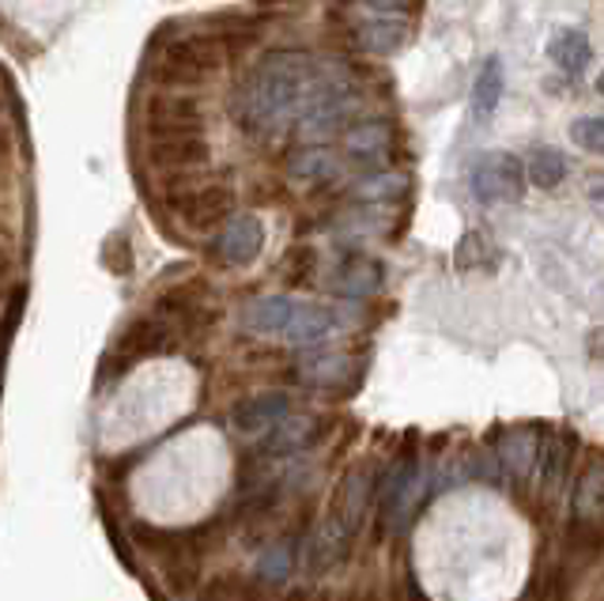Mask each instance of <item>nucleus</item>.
<instances>
[{
	"label": "nucleus",
	"mask_w": 604,
	"mask_h": 601,
	"mask_svg": "<svg viewBox=\"0 0 604 601\" xmlns=\"http://www.w3.org/2000/svg\"><path fill=\"white\" fill-rule=\"evenodd\" d=\"M604 549V530L597 519H574L571 530H567V545H563V552H567L571 564L586 568L593 564V560L601 556Z\"/></svg>",
	"instance_id": "obj_23"
},
{
	"label": "nucleus",
	"mask_w": 604,
	"mask_h": 601,
	"mask_svg": "<svg viewBox=\"0 0 604 601\" xmlns=\"http://www.w3.org/2000/svg\"><path fill=\"white\" fill-rule=\"evenodd\" d=\"M408 38V19L400 12H378L367 23H359L356 42L370 53H393Z\"/></svg>",
	"instance_id": "obj_17"
},
{
	"label": "nucleus",
	"mask_w": 604,
	"mask_h": 601,
	"mask_svg": "<svg viewBox=\"0 0 604 601\" xmlns=\"http://www.w3.org/2000/svg\"><path fill=\"white\" fill-rule=\"evenodd\" d=\"M337 170H340V156L329 145H303L299 151L287 156V175L299 178V183H310V186L337 178Z\"/></svg>",
	"instance_id": "obj_15"
},
{
	"label": "nucleus",
	"mask_w": 604,
	"mask_h": 601,
	"mask_svg": "<svg viewBox=\"0 0 604 601\" xmlns=\"http://www.w3.org/2000/svg\"><path fill=\"white\" fill-rule=\"evenodd\" d=\"M284 601H310V590H291Z\"/></svg>",
	"instance_id": "obj_34"
},
{
	"label": "nucleus",
	"mask_w": 604,
	"mask_h": 601,
	"mask_svg": "<svg viewBox=\"0 0 604 601\" xmlns=\"http://www.w3.org/2000/svg\"><path fill=\"white\" fill-rule=\"evenodd\" d=\"M389 140H393V129L389 121H378V118H367V121H356V126L344 129V151L351 159H378L382 151H389Z\"/></svg>",
	"instance_id": "obj_18"
},
{
	"label": "nucleus",
	"mask_w": 604,
	"mask_h": 601,
	"mask_svg": "<svg viewBox=\"0 0 604 601\" xmlns=\"http://www.w3.org/2000/svg\"><path fill=\"white\" fill-rule=\"evenodd\" d=\"M219 69H224L219 38H181L156 53L151 80L159 88H205Z\"/></svg>",
	"instance_id": "obj_2"
},
{
	"label": "nucleus",
	"mask_w": 604,
	"mask_h": 601,
	"mask_svg": "<svg viewBox=\"0 0 604 601\" xmlns=\"http://www.w3.org/2000/svg\"><path fill=\"white\" fill-rule=\"evenodd\" d=\"M205 601H254V590L238 579H219L205 590Z\"/></svg>",
	"instance_id": "obj_30"
},
{
	"label": "nucleus",
	"mask_w": 604,
	"mask_h": 601,
	"mask_svg": "<svg viewBox=\"0 0 604 601\" xmlns=\"http://www.w3.org/2000/svg\"><path fill=\"white\" fill-rule=\"evenodd\" d=\"M178 208H181V224H186L189 231L208 235V231H219V227L235 216V194L227 186H200L181 194Z\"/></svg>",
	"instance_id": "obj_9"
},
{
	"label": "nucleus",
	"mask_w": 604,
	"mask_h": 601,
	"mask_svg": "<svg viewBox=\"0 0 604 601\" xmlns=\"http://www.w3.org/2000/svg\"><path fill=\"white\" fill-rule=\"evenodd\" d=\"M287 413H291V397L280 394V390H268V394H254V397L238 401L231 413V424H235V432H242V435H265V432H273Z\"/></svg>",
	"instance_id": "obj_11"
},
{
	"label": "nucleus",
	"mask_w": 604,
	"mask_h": 601,
	"mask_svg": "<svg viewBox=\"0 0 604 601\" xmlns=\"http://www.w3.org/2000/svg\"><path fill=\"white\" fill-rule=\"evenodd\" d=\"M408 189V175L400 170H374L356 186V197L363 200H397Z\"/></svg>",
	"instance_id": "obj_26"
},
{
	"label": "nucleus",
	"mask_w": 604,
	"mask_h": 601,
	"mask_svg": "<svg viewBox=\"0 0 604 601\" xmlns=\"http://www.w3.org/2000/svg\"><path fill=\"white\" fill-rule=\"evenodd\" d=\"M571 140L582 151H593V156H604V118H578L571 126Z\"/></svg>",
	"instance_id": "obj_29"
},
{
	"label": "nucleus",
	"mask_w": 604,
	"mask_h": 601,
	"mask_svg": "<svg viewBox=\"0 0 604 601\" xmlns=\"http://www.w3.org/2000/svg\"><path fill=\"white\" fill-rule=\"evenodd\" d=\"M291 564H295V545L291 541H276V545H268L261 552V560H257V575H261L265 583H284V579L291 575Z\"/></svg>",
	"instance_id": "obj_28"
},
{
	"label": "nucleus",
	"mask_w": 604,
	"mask_h": 601,
	"mask_svg": "<svg viewBox=\"0 0 604 601\" xmlns=\"http://www.w3.org/2000/svg\"><path fill=\"white\" fill-rule=\"evenodd\" d=\"M8 269H12V257L0 254V280H4V276H8Z\"/></svg>",
	"instance_id": "obj_35"
},
{
	"label": "nucleus",
	"mask_w": 604,
	"mask_h": 601,
	"mask_svg": "<svg viewBox=\"0 0 604 601\" xmlns=\"http://www.w3.org/2000/svg\"><path fill=\"white\" fill-rule=\"evenodd\" d=\"M571 511L574 519H597L604 511V457H593L586 470H582L578 484H574Z\"/></svg>",
	"instance_id": "obj_21"
},
{
	"label": "nucleus",
	"mask_w": 604,
	"mask_h": 601,
	"mask_svg": "<svg viewBox=\"0 0 604 601\" xmlns=\"http://www.w3.org/2000/svg\"><path fill=\"white\" fill-rule=\"evenodd\" d=\"M261 250H265V224H261V216H254V213L231 216L224 227H219V235L212 243V257L219 265H249V262H257Z\"/></svg>",
	"instance_id": "obj_8"
},
{
	"label": "nucleus",
	"mask_w": 604,
	"mask_h": 601,
	"mask_svg": "<svg viewBox=\"0 0 604 601\" xmlns=\"http://www.w3.org/2000/svg\"><path fill=\"white\" fill-rule=\"evenodd\" d=\"M522 601H571V583H567V568H544L536 575V583L525 590Z\"/></svg>",
	"instance_id": "obj_27"
},
{
	"label": "nucleus",
	"mask_w": 604,
	"mask_h": 601,
	"mask_svg": "<svg viewBox=\"0 0 604 601\" xmlns=\"http://www.w3.org/2000/svg\"><path fill=\"white\" fill-rule=\"evenodd\" d=\"M167 322H151V318H137L125 326V333L113 345V364H137L143 356H156L159 348H167Z\"/></svg>",
	"instance_id": "obj_13"
},
{
	"label": "nucleus",
	"mask_w": 604,
	"mask_h": 601,
	"mask_svg": "<svg viewBox=\"0 0 604 601\" xmlns=\"http://www.w3.org/2000/svg\"><path fill=\"white\" fill-rule=\"evenodd\" d=\"M8 159H12V137H8V132L0 129V170L8 167Z\"/></svg>",
	"instance_id": "obj_33"
},
{
	"label": "nucleus",
	"mask_w": 604,
	"mask_h": 601,
	"mask_svg": "<svg viewBox=\"0 0 604 601\" xmlns=\"http://www.w3.org/2000/svg\"><path fill=\"white\" fill-rule=\"evenodd\" d=\"M548 57H552L555 65H560L563 72L578 76V72L590 65L593 46H590V38L582 35V31H574V27H567V31H555V35H552V42H548Z\"/></svg>",
	"instance_id": "obj_22"
},
{
	"label": "nucleus",
	"mask_w": 604,
	"mask_h": 601,
	"mask_svg": "<svg viewBox=\"0 0 604 601\" xmlns=\"http://www.w3.org/2000/svg\"><path fill=\"white\" fill-rule=\"evenodd\" d=\"M567 175H571L567 156L555 148H533V156L525 159V178H529L536 189H555Z\"/></svg>",
	"instance_id": "obj_24"
},
{
	"label": "nucleus",
	"mask_w": 604,
	"mask_h": 601,
	"mask_svg": "<svg viewBox=\"0 0 604 601\" xmlns=\"http://www.w3.org/2000/svg\"><path fill=\"white\" fill-rule=\"evenodd\" d=\"M593 200H597V205L604 208V186H597V189H593Z\"/></svg>",
	"instance_id": "obj_37"
},
{
	"label": "nucleus",
	"mask_w": 604,
	"mask_h": 601,
	"mask_svg": "<svg viewBox=\"0 0 604 601\" xmlns=\"http://www.w3.org/2000/svg\"><path fill=\"white\" fill-rule=\"evenodd\" d=\"M597 91L604 95V69H601V76H597Z\"/></svg>",
	"instance_id": "obj_38"
},
{
	"label": "nucleus",
	"mask_w": 604,
	"mask_h": 601,
	"mask_svg": "<svg viewBox=\"0 0 604 601\" xmlns=\"http://www.w3.org/2000/svg\"><path fill=\"white\" fill-rule=\"evenodd\" d=\"M0 235H12V224H8L4 213H0Z\"/></svg>",
	"instance_id": "obj_36"
},
{
	"label": "nucleus",
	"mask_w": 604,
	"mask_h": 601,
	"mask_svg": "<svg viewBox=\"0 0 604 601\" xmlns=\"http://www.w3.org/2000/svg\"><path fill=\"white\" fill-rule=\"evenodd\" d=\"M400 601H435L427 594L424 587H419V579H412V571H408V579H405V590H400Z\"/></svg>",
	"instance_id": "obj_31"
},
{
	"label": "nucleus",
	"mask_w": 604,
	"mask_h": 601,
	"mask_svg": "<svg viewBox=\"0 0 604 601\" xmlns=\"http://www.w3.org/2000/svg\"><path fill=\"white\" fill-rule=\"evenodd\" d=\"M148 167L162 175H189L208 164V140L205 132H167V137H148L143 145Z\"/></svg>",
	"instance_id": "obj_5"
},
{
	"label": "nucleus",
	"mask_w": 604,
	"mask_h": 601,
	"mask_svg": "<svg viewBox=\"0 0 604 601\" xmlns=\"http://www.w3.org/2000/svg\"><path fill=\"white\" fill-rule=\"evenodd\" d=\"M370 8H378V12H405V8H412V0H370Z\"/></svg>",
	"instance_id": "obj_32"
},
{
	"label": "nucleus",
	"mask_w": 604,
	"mask_h": 601,
	"mask_svg": "<svg viewBox=\"0 0 604 601\" xmlns=\"http://www.w3.org/2000/svg\"><path fill=\"white\" fill-rule=\"evenodd\" d=\"M525 164L514 151H487L473 167V194L484 205H514L525 194Z\"/></svg>",
	"instance_id": "obj_4"
},
{
	"label": "nucleus",
	"mask_w": 604,
	"mask_h": 601,
	"mask_svg": "<svg viewBox=\"0 0 604 601\" xmlns=\"http://www.w3.org/2000/svg\"><path fill=\"white\" fill-rule=\"evenodd\" d=\"M321 435V420L318 416H295L287 413L273 432H265V454H299L306 446H314Z\"/></svg>",
	"instance_id": "obj_14"
},
{
	"label": "nucleus",
	"mask_w": 604,
	"mask_h": 601,
	"mask_svg": "<svg viewBox=\"0 0 604 601\" xmlns=\"http://www.w3.org/2000/svg\"><path fill=\"white\" fill-rule=\"evenodd\" d=\"M295 311H299V299H291V295H257L242 307V329L257 333V337L284 341Z\"/></svg>",
	"instance_id": "obj_10"
},
{
	"label": "nucleus",
	"mask_w": 604,
	"mask_h": 601,
	"mask_svg": "<svg viewBox=\"0 0 604 601\" xmlns=\"http://www.w3.org/2000/svg\"><path fill=\"white\" fill-rule=\"evenodd\" d=\"M340 91H351V80L340 65L314 61L303 50H276L238 88L235 118L242 121L246 132L268 137V132L295 126L314 102Z\"/></svg>",
	"instance_id": "obj_1"
},
{
	"label": "nucleus",
	"mask_w": 604,
	"mask_h": 601,
	"mask_svg": "<svg viewBox=\"0 0 604 601\" xmlns=\"http://www.w3.org/2000/svg\"><path fill=\"white\" fill-rule=\"evenodd\" d=\"M374 492H378V473H374V465H356V470L344 473L329 519L337 522L348 538H356V533L363 530V522H367Z\"/></svg>",
	"instance_id": "obj_6"
},
{
	"label": "nucleus",
	"mask_w": 604,
	"mask_h": 601,
	"mask_svg": "<svg viewBox=\"0 0 604 601\" xmlns=\"http://www.w3.org/2000/svg\"><path fill=\"white\" fill-rule=\"evenodd\" d=\"M382 280H386V269L374 257H348L329 273V292L344 295V299H367L382 288Z\"/></svg>",
	"instance_id": "obj_12"
},
{
	"label": "nucleus",
	"mask_w": 604,
	"mask_h": 601,
	"mask_svg": "<svg viewBox=\"0 0 604 601\" xmlns=\"http://www.w3.org/2000/svg\"><path fill=\"white\" fill-rule=\"evenodd\" d=\"M503 57H487L481 65V76L473 80V118L476 121H492V114L503 102Z\"/></svg>",
	"instance_id": "obj_20"
},
{
	"label": "nucleus",
	"mask_w": 604,
	"mask_h": 601,
	"mask_svg": "<svg viewBox=\"0 0 604 601\" xmlns=\"http://www.w3.org/2000/svg\"><path fill=\"white\" fill-rule=\"evenodd\" d=\"M299 375L314 386H337L351 375V359L340 356V352H318L299 367Z\"/></svg>",
	"instance_id": "obj_25"
},
{
	"label": "nucleus",
	"mask_w": 604,
	"mask_h": 601,
	"mask_svg": "<svg viewBox=\"0 0 604 601\" xmlns=\"http://www.w3.org/2000/svg\"><path fill=\"white\" fill-rule=\"evenodd\" d=\"M143 132L167 137V132H205V110L189 95H151L143 102Z\"/></svg>",
	"instance_id": "obj_7"
},
{
	"label": "nucleus",
	"mask_w": 604,
	"mask_h": 601,
	"mask_svg": "<svg viewBox=\"0 0 604 601\" xmlns=\"http://www.w3.org/2000/svg\"><path fill=\"white\" fill-rule=\"evenodd\" d=\"M363 601H382L378 594H367V598H363Z\"/></svg>",
	"instance_id": "obj_39"
},
{
	"label": "nucleus",
	"mask_w": 604,
	"mask_h": 601,
	"mask_svg": "<svg viewBox=\"0 0 604 601\" xmlns=\"http://www.w3.org/2000/svg\"><path fill=\"white\" fill-rule=\"evenodd\" d=\"M541 443L544 439L533 432V427H514V432L503 435V446H498V462L511 476H533L536 473V457H541Z\"/></svg>",
	"instance_id": "obj_16"
},
{
	"label": "nucleus",
	"mask_w": 604,
	"mask_h": 601,
	"mask_svg": "<svg viewBox=\"0 0 604 601\" xmlns=\"http://www.w3.org/2000/svg\"><path fill=\"white\" fill-rule=\"evenodd\" d=\"M419 489V457L416 446H405L397 457L389 462V470L382 473L378 492H374V508H378V522L386 530H400L408 522L412 500Z\"/></svg>",
	"instance_id": "obj_3"
},
{
	"label": "nucleus",
	"mask_w": 604,
	"mask_h": 601,
	"mask_svg": "<svg viewBox=\"0 0 604 601\" xmlns=\"http://www.w3.org/2000/svg\"><path fill=\"white\" fill-rule=\"evenodd\" d=\"M571 454H574V439L571 435H548L541 443V457H536V481L544 492L560 489L563 476L571 470Z\"/></svg>",
	"instance_id": "obj_19"
}]
</instances>
